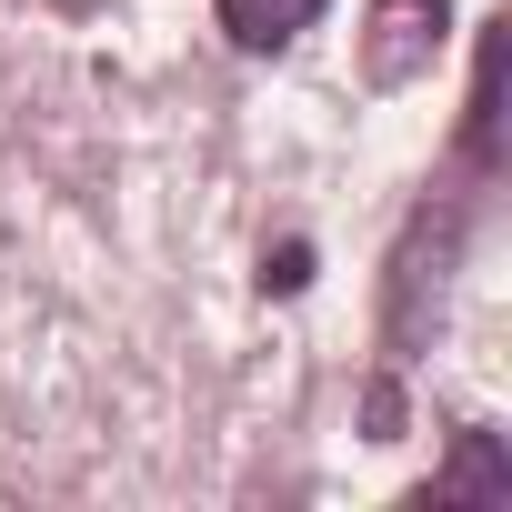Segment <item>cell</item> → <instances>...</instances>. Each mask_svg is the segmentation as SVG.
I'll return each mask as SVG.
<instances>
[{
    "mask_svg": "<svg viewBox=\"0 0 512 512\" xmlns=\"http://www.w3.org/2000/svg\"><path fill=\"white\" fill-rule=\"evenodd\" d=\"M452 241H462V221L442 211H422L412 221V241H402V262H392V322H382V342H392V362H412V342L432 332V312H442V262H452Z\"/></svg>",
    "mask_w": 512,
    "mask_h": 512,
    "instance_id": "6da1fadb",
    "label": "cell"
},
{
    "mask_svg": "<svg viewBox=\"0 0 512 512\" xmlns=\"http://www.w3.org/2000/svg\"><path fill=\"white\" fill-rule=\"evenodd\" d=\"M442 11H452V0H382V11H372V81H412L422 61H432V41H442Z\"/></svg>",
    "mask_w": 512,
    "mask_h": 512,
    "instance_id": "7a4b0ae2",
    "label": "cell"
},
{
    "mask_svg": "<svg viewBox=\"0 0 512 512\" xmlns=\"http://www.w3.org/2000/svg\"><path fill=\"white\" fill-rule=\"evenodd\" d=\"M312 21H322V0H221V31L241 51H292Z\"/></svg>",
    "mask_w": 512,
    "mask_h": 512,
    "instance_id": "3957f363",
    "label": "cell"
},
{
    "mask_svg": "<svg viewBox=\"0 0 512 512\" xmlns=\"http://www.w3.org/2000/svg\"><path fill=\"white\" fill-rule=\"evenodd\" d=\"M502 492H512L502 442H492V432H462V452H452V472L432 482V502H502Z\"/></svg>",
    "mask_w": 512,
    "mask_h": 512,
    "instance_id": "277c9868",
    "label": "cell"
},
{
    "mask_svg": "<svg viewBox=\"0 0 512 512\" xmlns=\"http://www.w3.org/2000/svg\"><path fill=\"white\" fill-rule=\"evenodd\" d=\"M472 161L482 171L502 161V21L482 31V61H472Z\"/></svg>",
    "mask_w": 512,
    "mask_h": 512,
    "instance_id": "5b68a950",
    "label": "cell"
},
{
    "mask_svg": "<svg viewBox=\"0 0 512 512\" xmlns=\"http://www.w3.org/2000/svg\"><path fill=\"white\" fill-rule=\"evenodd\" d=\"M262 282H272V292H302V282H312V251H302V241H292V251H282V262H272V272H262Z\"/></svg>",
    "mask_w": 512,
    "mask_h": 512,
    "instance_id": "8992f818",
    "label": "cell"
}]
</instances>
